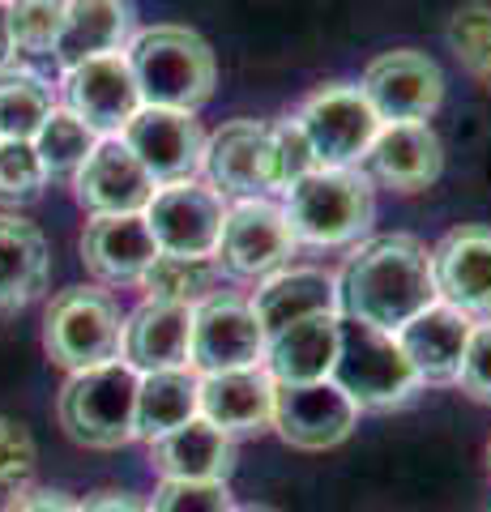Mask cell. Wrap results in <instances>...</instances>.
Segmentation results:
<instances>
[{
  "label": "cell",
  "mask_w": 491,
  "mask_h": 512,
  "mask_svg": "<svg viewBox=\"0 0 491 512\" xmlns=\"http://www.w3.org/2000/svg\"><path fill=\"white\" fill-rule=\"evenodd\" d=\"M150 512H240L227 483H171L163 478Z\"/></svg>",
  "instance_id": "d590c367"
},
{
  "label": "cell",
  "mask_w": 491,
  "mask_h": 512,
  "mask_svg": "<svg viewBox=\"0 0 491 512\" xmlns=\"http://www.w3.org/2000/svg\"><path fill=\"white\" fill-rule=\"evenodd\" d=\"M278 205L299 248H351L376 222V184L363 167H312Z\"/></svg>",
  "instance_id": "7a4b0ae2"
},
{
  "label": "cell",
  "mask_w": 491,
  "mask_h": 512,
  "mask_svg": "<svg viewBox=\"0 0 491 512\" xmlns=\"http://www.w3.org/2000/svg\"><path fill=\"white\" fill-rule=\"evenodd\" d=\"M158 244L141 214H99L82 231V261L99 282H141Z\"/></svg>",
  "instance_id": "603a6c76"
},
{
  "label": "cell",
  "mask_w": 491,
  "mask_h": 512,
  "mask_svg": "<svg viewBox=\"0 0 491 512\" xmlns=\"http://www.w3.org/2000/svg\"><path fill=\"white\" fill-rule=\"evenodd\" d=\"M342 342V316H312L265 338L261 367L274 384H316L334 376Z\"/></svg>",
  "instance_id": "cb8c5ba5"
},
{
  "label": "cell",
  "mask_w": 491,
  "mask_h": 512,
  "mask_svg": "<svg viewBox=\"0 0 491 512\" xmlns=\"http://www.w3.org/2000/svg\"><path fill=\"white\" fill-rule=\"evenodd\" d=\"M240 512H269V508H240Z\"/></svg>",
  "instance_id": "7bdbcfd3"
},
{
  "label": "cell",
  "mask_w": 491,
  "mask_h": 512,
  "mask_svg": "<svg viewBox=\"0 0 491 512\" xmlns=\"http://www.w3.org/2000/svg\"><path fill=\"white\" fill-rule=\"evenodd\" d=\"M120 141L129 154L150 171L154 184L197 180L205 158V133L193 111L167 107H137V116L120 128Z\"/></svg>",
  "instance_id": "5bb4252c"
},
{
  "label": "cell",
  "mask_w": 491,
  "mask_h": 512,
  "mask_svg": "<svg viewBox=\"0 0 491 512\" xmlns=\"http://www.w3.org/2000/svg\"><path fill=\"white\" fill-rule=\"evenodd\" d=\"M52 107V86L43 77L26 69L0 73V141H35Z\"/></svg>",
  "instance_id": "f546056e"
},
{
  "label": "cell",
  "mask_w": 491,
  "mask_h": 512,
  "mask_svg": "<svg viewBox=\"0 0 491 512\" xmlns=\"http://www.w3.org/2000/svg\"><path fill=\"white\" fill-rule=\"evenodd\" d=\"M265 333L252 316V303L240 295L218 291L193 308V342H188V367L197 376L240 372V367H261Z\"/></svg>",
  "instance_id": "7c38bea8"
},
{
  "label": "cell",
  "mask_w": 491,
  "mask_h": 512,
  "mask_svg": "<svg viewBox=\"0 0 491 512\" xmlns=\"http://www.w3.org/2000/svg\"><path fill=\"white\" fill-rule=\"evenodd\" d=\"M359 90L380 124H427L445 103V73L432 56L398 47L363 69Z\"/></svg>",
  "instance_id": "8fae6325"
},
{
  "label": "cell",
  "mask_w": 491,
  "mask_h": 512,
  "mask_svg": "<svg viewBox=\"0 0 491 512\" xmlns=\"http://www.w3.org/2000/svg\"><path fill=\"white\" fill-rule=\"evenodd\" d=\"M470 329H474L470 316L436 299L415 320H406L393 338H398L406 363L415 367L419 384H457V372H462L470 346Z\"/></svg>",
  "instance_id": "d6986e66"
},
{
  "label": "cell",
  "mask_w": 491,
  "mask_h": 512,
  "mask_svg": "<svg viewBox=\"0 0 491 512\" xmlns=\"http://www.w3.org/2000/svg\"><path fill=\"white\" fill-rule=\"evenodd\" d=\"M124 60L133 69V82L141 94V107H167V111H197L210 103L218 64L214 52L197 30L188 26H146L133 30Z\"/></svg>",
  "instance_id": "3957f363"
},
{
  "label": "cell",
  "mask_w": 491,
  "mask_h": 512,
  "mask_svg": "<svg viewBox=\"0 0 491 512\" xmlns=\"http://www.w3.org/2000/svg\"><path fill=\"white\" fill-rule=\"evenodd\" d=\"M0 5H9V0H0Z\"/></svg>",
  "instance_id": "ee69618b"
},
{
  "label": "cell",
  "mask_w": 491,
  "mask_h": 512,
  "mask_svg": "<svg viewBox=\"0 0 491 512\" xmlns=\"http://www.w3.org/2000/svg\"><path fill=\"white\" fill-rule=\"evenodd\" d=\"M372 184L419 192L440 180L445 171V146L432 133V124H380L368 158H363Z\"/></svg>",
  "instance_id": "44dd1931"
},
{
  "label": "cell",
  "mask_w": 491,
  "mask_h": 512,
  "mask_svg": "<svg viewBox=\"0 0 491 512\" xmlns=\"http://www.w3.org/2000/svg\"><path fill=\"white\" fill-rule=\"evenodd\" d=\"M359 423V406L346 397L334 380L316 384H274V427L291 448L325 453L351 440Z\"/></svg>",
  "instance_id": "4fadbf2b"
},
{
  "label": "cell",
  "mask_w": 491,
  "mask_h": 512,
  "mask_svg": "<svg viewBox=\"0 0 491 512\" xmlns=\"http://www.w3.org/2000/svg\"><path fill=\"white\" fill-rule=\"evenodd\" d=\"M65 99L69 111L82 120L94 137H120V128L137 116L141 94L124 52L94 56L65 69Z\"/></svg>",
  "instance_id": "9a60e30c"
},
{
  "label": "cell",
  "mask_w": 491,
  "mask_h": 512,
  "mask_svg": "<svg viewBox=\"0 0 491 512\" xmlns=\"http://www.w3.org/2000/svg\"><path fill=\"white\" fill-rule=\"evenodd\" d=\"M436 299L470 316L491 320V227H453L432 248Z\"/></svg>",
  "instance_id": "2e32d148"
},
{
  "label": "cell",
  "mask_w": 491,
  "mask_h": 512,
  "mask_svg": "<svg viewBox=\"0 0 491 512\" xmlns=\"http://www.w3.org/2000/svg\"><path fill=\"white\" fill-rule=\"evenodd\" d=\"M5 512H77V504L69 500L65 491H47V487H35V491L13 495V500L5 504Z\"/></svg>",
  "instance_id": "f35d334b"
},
{
  "label": "cell",
  "mask_w": 491,
  "mask_h": 512,
  "mask_svg": "<svg viewBox=\"0 0 491 512\" xmlns=\"http://www.w3.org/2000/svg\"><path fill=\"white\" fill-rule=\"evenodd\" d=\"M150 466L171 483H227L235 470V444L205 419H193L150 444Z\"/></svg>",
  "instance_id": "484cf974"
},
{
  "label": "cell",
  "mask_w": 491,
  "mask_h": 512,
  "mask_svg": "<svg viewBox=\"0 0 491 512\" xmlns=\"http://www.w3.org/2000/svg\"><path fill=\"white\" fill-rule=\"evenodd\" d=\"M432 303V248L419 235L393 231L359 239L338 274V316L380 333H398Z\"/></svg>",
  "instance_id": "6da1fadb"
},
{
  "label": "cell",
  "mask_w": 491,
  "mask_h": 512,
  "mask_svg": "<svg viewBox=\"0 0 491 512\" xmlns=\"http://www.w3.org/2000/svg\"><path fill=\"white\" fill-rule=\"evenodd\" d=\"M52 252L35 222L0 214V312H18L47 291Z\"/></svg>",
  "instance_id": "4316f807"
},
{
  "label": "cell",
  "mask_w": 491,
  "mask_h": 512,
  "mask_svg": "<svg viewBox=\"0 0 491 512\" xmlns=\"http://www.w3.org/2000/svg\"><path fill=\"white\" fill-rule=\"evenodd\" d=\"M188 342H193V308L163 303V299H141L124 316L120 359L137 376L167 372V367H188Z\"/></svg>",
  "instance_id": "ac0fdd59"
},
{
  "label": "cell",
  "mask_w": 491,
  "mask_h": 512,
  "mask_svg": "<svg viewBox=\"0 0 491 512\" xmlns=\"http://www.w3.org/2000/svg\"><path fill=\"white\" fill-rule=\"evenodd\" d=\"M133 39V5L129 0H65V22L52 47L60 69H73L94 56L124 52Z\"/></svg>",
  "instance_id": "d4e9b609"
},
{
  "label": "cell",
  "mask_w": 491,
  "mask_h": 512,
  "mask_svg": "<svg viewBox=\"0 0 491 512\" xmlns=\"http://www.w3.org/2000/svg\"><path fill=\"white\" fill-rule=\"evenodd\" d=\"M201 419V376L193 367H167L137 380V440H163Z\"/></svg>",
  "instance_id": "83f0119b"
},
{
  "label": "cell",
  "mask_w": 491,
  "mask_h": 512,
  "mask_svg": "<svg viewBox=\"0 0 491 512\" xmlns=\"http://www.w3.org/2000/svg\"><path fill=\"white\" fill-rule=\"evenodd\" d=\"M449 47L479 82L491 86V5H462L453 13Z\"/></svg>",
  "instance_id": "d6a6232c"
},
{
  "label": "cell",
  "mask_w": 491,
  "mask_h": 512,
  "mask_svg": "<svg viewBox=\"0 0 491 512\" xmlns=\"http://www.w3.org/2000/svg\"><path fill=\"white\" fill-rule=\"evenodd\" d=\"M299 252L295 235L287 227V214L274 197H248V201H227V222L218 235L214 261L231 278H269L291 265Z\"/></svg>",
  "instance_id": "9c48e42d"
},
{
  "label": "cell",
  "mask_w": 491,
  "mask_h": 512,
  "mask_svg": "<svg viewBox=\"0 0 491 512\" xmlns=\"http://www.w3.org/2000/svg\"><path fill=\"white\" fill-rule=\"evenodd\" d=\"M9 39L22 56H52L60 22H65V0H9Z\"/></svg>",
  "instance_id": "1f68e13d"
},
{
  "label": "cell",
  "mask_w": 491,
  "mask_h": 512,
  "mask_svg": "<svg viewBox=\"0 0 491 512\" xmlns=\"http://www.w3.org/2000/svg\"><path fill=\"white\" fill-rule=\"evenodd\" d=\"M13 56H18V52H13V39H9V9L0 5V73L9 69Z\"/></svg>",
  "instance_id": "60d3db41"
},
{
  "label": "cell",
  "mask_w": 491,
  "mask_h": 512,
  "mask_svg": "<svg viewBox=\"0 0 491 512\" xmlns=\"http://www.w3.org/2000/svg\"><path fill=\"white\" fill-rule=\"evenodd\" d=\"M201 419L223 436H252L274 423V380L265 367L201 376Z\"/></svg>",
  "instance_id": "7402d4cb"
},
{
  "label": "cell",
  "mask_w": 491,
  "mask_h": 512,
  "mask_svg": "<svg viewBox=\"0 0 491 512\" xmlns=\"http://www.w3.org/2000/svg\"><path fill=\"white\" fill-rule=\"evenodd\" d=\"M218 261L214 256H176V252H158L154 265L141 274V291L146 299L180 303V308H197L210 295H218Z\"/></svg>",
  "instance_id": "f1b7e54d"
},
{
  "label": "cell",
  "mask_w": 491,
  "mask_h": 512,
  "mask_svg": "<svg viewBox=\"0 0 491 512\" xmlns=\"http://www.w3.org/2000/svg\"><path fill=\"white\" fill-rule=\"evenodd\" d=\"M291 120L304 133L316 167H363V158H368L380 133L376 111L351 82H329L312 90Z\"/></svg>",
  "instance_id": "52a82bcc"
},
{
  "label": "cell",
  "mask_w": 491,
  "mask_h": 512,
  "mask_svg": "<svg viewBox=\"0 0 491 512\" xmlns=\"http://www.w3.org/2000/svg\"><path fill=\"white\" fill-rule=\"evenodd\" d=\"M457 384H462L474 402L491 406V320L470 329V346H466L462 372H457Z\"/></svg>",
  "instance_id": "8d00e7d4"
},
{
  "label": "cell",
  "mask_w": 491,
  "mask_h": 512,
  "mask_svg": "<svg viewBox=\"0 0 491 512\" xmlns=\"http://www.w3.org/2000/svg\"><path fill=\"white\" fill-rule=\"evenodd\" d=\"M35 466H39V448H35L30 427L9 419V414H0V495L13 500V495L30 491Z\"/></svg>",
  "instance_id": "e575fe53"
},
{
  "label": "cell",
  "mask_w": 491,
  "mask_h": 512,
  "mask_svg": "<svg viewBox=\"0 0 491 512\" xmlns=\"http://www.w3.org/2000/svg\"><path fill=\"white\" fill-rule=\"evenodd\" d=\"M77 512H150V508L129 491H94L77 504Z\"/></svg>",
  "instance_id": "ab89813d"
},
{
  "label": "cell",
  "mask_w": 491,
  "mask_h": 512,
  "mask_svg": "<svg viewBox=\"0 0 491 512\" xmlns=\"http://www.w3.org/2000/svg\"><path fill=\"white\" fill-rule=\"evenodd\" d=\"M154 180L150 171L129 154L120 137H103L94 154L82 163V171L73 175V197L86 210L99 214H141L154 197Z\"/></svg>",
  "instance_id": "e0dca14e"
},
{
  "label": "cell",
  "mask_w": 491,
  "mask_h": 512,
  "mask_svg": "<svg viewBox=\"0 0 491 512\" xmlns=\"http://www.w3.org/2000/svg\"><path fill=\"white\" fill-rule=\"evenodd\" d=\"M47 188V171L30 141H0V205H30Z\"/></svg>",
  "instance_id": "836d02e7"
},
{
  "label": "cell",
  "mask_w": 491,
  "mask_h": 512,
  "mask_svg": "<svg viewBox=\"0 0 491 512\" xmlns=\"http://www.w3.org/2000/svg\"><path fill=\"white\" fill-rule=\"evenodd\" d=\"M120 333H124V316L107 291L73 286V291H60L47 303L43 350L65 372H86V367L120 359Z\"/></svg>",
  "instance_id": "8992f818"
},
{
  "label": "cell",
  "mask_w": 491,
  "mask_h": 512,
  "mask_svg": "<svg viewBox=\"0 0 491 512\" xmlns=\"http://www.w3.org/2000/svg\"><path fill=\"white\" fill-rule=\"evenodd\" d=\"M487 474H491V440H487Z\"/></svg>",
  "instance_id": "b9f144b4"
},
{
  "label": "cell",
  "mask_w": 491,
  "mask_h": 512,
  "mask_svg": "<svg viewBox=\"0 0 491 512\" xmlns=\"http://www.w3.org/2000/svg\"><path fill=\"white\" fill-rule=\"evenodd\" d=\"M329 380H334L359 410H376V414L406 406L410 397L423 389L393 333L355 325V320H346V316H342L338 363H334V376Z\"/></svg>",
  "instance_id": "5b68a950"
},
{
  "label": "cell",
  "mask_w": 491,
  "mask_h": 512,
  "mask_svg": "<svg viewBox=\"0 0 491 512\" xmlns=\"http://www.w3.org/2000/svg\"><path fill=\"white\" fill-rule=\"evenodd\" d=\"M252 316L265 338L299 325L312 316H338V274L316 265H287L261 282V291L248 299Z\"/></svg>",
  "instance_id": "ffe728a7"
},
{
  "label": "cell",
  "mask_w": 491,
  "mask_h": 512,
  "mask_svg": "<svg viewBox=\"0 0 491 512\" xmlns=\"http://www.w3.org/2000/svg\"><path fill=\"white\" fill-rule=\"evenodd\" d=\"M201 171H205V184L218 188L223 197H235V201L282 192L274 124H265V120H227L214 137H205Z\"/></svg>",
  "instance_id": "ba28073f"
},
{
  "label": "cell",
  "mask_w": 491,
  "mask_h": 512,
  "mask_svg": "<svg viewBox=\"0 0 491 512\" xmlns=\"http://www.w3.org/2000/svg\"><path fill=\"white\" fill-rule=\"evenodd\" d=\"M141 218H146L158 252L214 256L218 235H223V222H227V197L205 180L158 184Z\"/></svg>",
  "instance_id": "30bf717a"
},
{
  "label": "cell",
  "mask_w": 491,
  "mask_h": 512,
  "mask_svg": "<svg viewBox=\"0 0 491 512\" xmlns=\"http://www.w3.org/2000/svg\"><path fill=\"white\" fill-rule=\"evenodd\" d=\"M103 137H94L90 128L73 116L69 107H52V116L43 120V128L35 133V154L39 163L47 171V180H73L77 171H82V163L94 154V146H99Z\"/></svg>",
  "instance_id": "4dcf8cb0"
},
{
  "label": "cell",
  "mask_w": 491,
  "mask_h": 512,
  "mask_svg": "<svg viewBox=\"0 0 491 512\" xmlns=\"http://www.w3.org/2000/svg\"><path fill=\"white\" fill-rule=\"evenodd\" d=\"M137 372L124 359L86 367V372H69L65 389H60V427L65 436L82 448H99L112 453L137 440Z\"/></svg>",
  "instance_id": "277c9868"
},
{
  "label": "cell",
  "mask_w": 491,
  "mask_h": 512,
  "mask_svg": "<svg viewBox=\"0 0 491 512\" xmlns=\"http://www.w3.org/2000/svg\"><path fill=\"white\" fill-rule=\"evenodd\" d=\"M274 141H278V167H282V192H287L299 175H308L316 167V158L308 150L304 133L295 128V120H278L274 124Z\"/></svg>",
  "instance_id": "74e56055"
}]
</instances>
